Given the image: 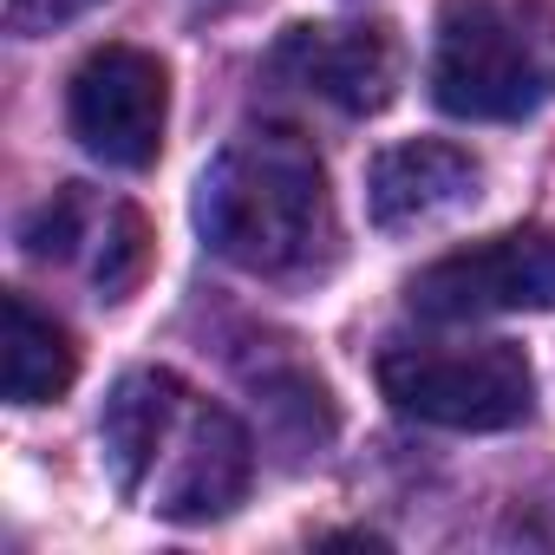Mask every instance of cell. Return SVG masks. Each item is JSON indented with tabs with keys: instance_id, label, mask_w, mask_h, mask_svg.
I'll use <instances>...</instances> for the list:
<instances>
[{
	"instance_id": "obj_1",
	"label": "cell",
	"mask_w": 555,
	"mask_h": 555,
	"mask_svg": "<svg viewBox=\"0 0 555 555\" xmlns=\"http://www.w3.org/2000/svg\"><path fill=\"white\" fill-rule=\"evenodd\" d=\"M203 242L248 274L295 282L334 255V196L327 164L295 131H242L196 177Z\"/></svg>"
},
{
	"instance_id": "obj_7",
	"label": "cell",
	"mask_w": 555,
	"mask_h": 555,
	"mask_svg": "<svg viewBox=\"0 0 555 555\" xmlns=\"http://www.w3.org/2000/svg\"><path fill=\"white\" fill-rule=\"evenodd\" d=\"M268 73L347 118H366L399 86V40H392V27H366V21H321V27L308 21L274 40Z\"/></svg>"
},
{
	"instance_id": "obj_3",
	"label": "cell",
	"mask_w": 555,
	"mask_h": 555,
	"mask_svg": "<svg viewBox=\"0 0 555 555\" xmlns=\"http://www.w3.org/2000/svg\"><path fill=\"white\" fill-rule=\"evenodd\" d=\"M379 392L438 431H509L535 412V366L509 340H425L379 353Z\"/></svg>"
},
{
	"instance_id": "obj_2",
	"label": "cell",
	"mask_w": 555,
	"mask_h": 555,
	"mask_svg": "<svg viewBox=\"0 0 555 555\" xmlns=\"http://www.w3.org/2000/svg\"><path fill=\"white\" fill-rule=\"evenodd\" d=\"M431 99L470 125H509L555 99V14L542 0H451L431 40Z\"/></svg>"
},
{
	"instance_id": "obj_8",
	"label": "cell",
	"mask_w": 555,
	"mask_h": 555,
	"mask_svg": "<svg viewBox=\"0 0 555 555\" xmlns=\"http://www.w3.org/2000/svg\"><path fill=\"white\" fill-rule=\"evenodd\" d=\"M483 183V164L457 144H438V138H418V144H392L373 157L366 170V209L379 229H418L431 216H451L477 196Z\"/></svg>"
},
{
	"instance_id": "obj_11",
	"label": "cell",
	"mask_w": 555,
	"mask_h": 555,
	"mask_svg": "<svg viewBox=\"0 0 555 555\" xmlns=\"http://www.w3.org/2000/svg\"><path fill=\"white\" fill-rule=\"evenodd\" d=\"M151 261V235H144V216L131 203H105V222H99V255H92V282L105 288V301H125L138 288V274Z\"/></svg>"
},
{
	"instance_id": "obj_5",
	"label": "cell",
	"mask_w": 555,
	"mask_h": 555,
	"mask_svg": "<svg viewBox=\"0 0 555 555\" xmlns=\"http://www.w3.org/2000/svg\"><path fill=\"white\" fill-rule=\"evenodd\" d=\"M73 138L112 164V170H151L164 151V118H170V73L144 47H99L73 73L66 92Z\"/></svg>"
},
{
	"instance_id": "obj_12",
	"label": "cell",
	"mask_w": 555,
	"mask_h": 555,
	"mask_svg": "<svg viewBox=\"0 0 555 555\" xmlns=\"http://www.w3.org/2000/svg\"><path fill=\"white\" fill-rule=\"evenodd\" d=\"M86 8H99V0H0V14H8V27L14 34H53V27H66V21H79Z\"/></svg>"
},
{
	"instance_id": "obj_10",
	"label": "cell",
	"mask_w": 555,
	"mask_h": 555,
	"mask_svg": "<svg viewBox=\"0 0 555 555\" xmlns=\"http://www.w3.org/2000/svg\"><path fill=\"white\" fill-rule=\"evenodd\" d=\"M79 353L53 314H40L27 295L0 301V392L8 405H47L73 386Z\"/></svg>"
},
{
	"instance_id": "obj_6",
	"label": "cell",
	"mask_w": 555,
	"mask_h": 555,
	"mask_svg": "<svg viewBox=\"0 0 555 555\" xmlns=\"http://www.w3.org/2000/svg\"><path fill=\"white\" fill-rule=\"evenodd\" d=\"M248 477H255V444L235 425V412L190 392V405H183L177 431L164 438L138 503L151 516H170V522H209V516L242 503Z\"/></svg>"
},
{
	"instance_id": "obj_9",
	"label": "cell",
	"mask_w": 555,
	"mask_h": 555,
	"mask_svg": "<svg viewBox=\"0 0 555 555\" xmlns=\"http://www.w3.org/2000/svg\"><path fill=\"white\" fill-rule=\"evenodd\" d=\"M183 405H190V386L164 366H138L112 386V399L99 412V451H105V470H112L118 496H131V503L144 496L151 464H157L164 438L177 431Z\"/></svg>"
},
{
	"instance_id": "obj_4",
	"label": "cell",
	"mask_w": 555,
	"mask_h": 555,
	"mask_svg": "<svg viewBox=\"0 0 555 555\" xmlns=\"http://www.w3.org/2000/svg\"><path fill=\"white\" fill-rule=\"evenodd\" d=\"M412 314L425 321H496L555 308V229H509L470 242L412 274Z\"/></svg>"
}]
</instances>
